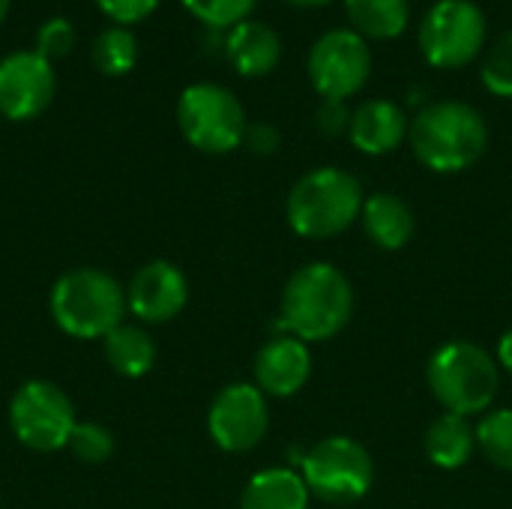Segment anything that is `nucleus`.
Segmentation results:
<instances>
[{
	"label": "nucleus",
	"mask_w": 512,
	"mask_h": 509,
	"mask_svg": "<svg viewBox=\"0 0 512 509\" xmlns=\"http://www.w3.org/2000/svg\"><path fill=\"white\" fill-rule=\"evenodd\" d=\"M354 315L351 279L330 261H312L291 273L282 306L279 327L288 336L309 342H327L339 336Z\"/></svg>",
	"instance_id": "nucleus-1"
},
{
	"label": "nucleus",
	"mask_w": 512,
	"mask_h": 509,
	"mask_svg": "<svg viewBox=\"0 0 512 509\" xmlns=\"http://www.w3.org/2000/svg\"><path fill=\"white\" fill-rule=\"evenodd\" d=\"M408 144L426 168L438 174H459L483 159L489 147V126L483 114L465 102H429L411 120Z\"/></svg>",
	"instance_id": "nucleus-2"
},
{
	"label": "nucleus",
	"mask_w": 512,
	"mask_h": 509,
	"mask_svg": "<svg viewBox=\"0 0 512 509\" xmlns=\"http://www.w3.org/2000/svg\"><path fill=\"white\" fill-rule=\"evenodd\" d=\"M363 186L345 168H312L303 174L285 201V216L294 234L309 240H330L348 231L363 213Z\"/></svg>",
	"instance_id": "nucleus-3"
},
{
	"label": "nucleus",
	"mask_w": 512,
	"mask_h": 509,
	"mask_svg": "<svg viewBox=\"0 0 512 509\" xmlns=\"http://www.w3.org/2000/svg\"><path fill=\"white\" fill-rule=\"evenodd\" d=\"M426 381L444 411L459 417H477L486 414L498 396L501 366L483 345L456 339L441 345L429 357Z\"/></svg>",
	"instance_id": "nucleus-4"
},
{
	"label": "nucleus",
	"mask_w": 512,
	"mask_h": 509,
	"mask_svg": "<svg viewBox=\"0 0 512 509\" xmlns=\"http://www.w3.org/2000/svg\"><path fill=\"white\" fill-rule=\"evenodd\" d=\"M126 312V291L114 276L96 267L63 273L51 288V315L72 339H105L120 327Z\"/></svg>",
	"instance_id": "nucleus-5"
},
{
	"label": "nucleus",
	"mask_w": 512,
	"mask_h": 509,
	"mask_svg": "<svg viewBox=\"0 0 512 509\" xmlns=\"http://www.w3.org/2000/svg\"><path fill=\"white\" fill-rule=\"evenodd\" d=\"M300 474L312 498L330 507H351L369 495L375 465L360 441L348 435H330L303 456Z\"/></svg>",
	"instance_id": "nucleus-6"
},
{
	"label": "nucleus",
	"mask_w": 512,
	"mask_h": 509,
	"mask_svg": "<svg viewBox=\"0 0 512 509\" xmlns=\"http://www.w3.org/2000/svg\"><path fill=\"white\" fill-rule=\"evenodd\" d=\"M177 126L183 138L201 153H231L243 144L246 111L243 102L222 84H189L177 99Z\"/></svg>",
	"instance_id": "nucleus-7"
},
{
	"label": "nucleus",
	"mask_w": 512,
	"mask_h": 509,
	"mask_svg": "<svg viewBox=\"0 0 512 509\" xmlns=\"http://www.w3.org/2000/svg\"><path fill=\"white\" fill-rule=\"evenodd\" d=\"M420 51L438 69H462L486 48V15L471 0H438L420 21Z\"/></svg>",
	"instance_id": "nucleus-8"
},
{
	"label": "nucleus",
	"mask_w": 512,
	"mask_h": 509,
	"mask_svg": "<svg viewBox=\"0 0 512 509\" xmlns=\"http://www.w3.org/2000/svg\"><path fill=\"white\" fill-rule=\"evenodd\" d=\"M75 408L69 396L51 381H27L9 402L12 435L36 453H54L69 444L75 429Z\"/></svg>",
	"instance_id": "nucleus-9"
},
{
	"label": "nucleus",
	"mask_w": 512,
	"mask_h": 509,
	"mask_svg": "<svg viewBox=\"0 0 512 509\" xmlns=\"http://www.w3.org/2000/svg\"><path fill=\"white\" fill-rule=\"evenodd\" d=\"M306 72L318 96L345 102L348 96L360 93L372 75L369 42L351 27L327 30L312 42L306 57Z\"/></svg>",
	"instance_id": "nucleus-10"
},
{
	"label": "nucleus",
	"mask_w": 512,
	"mask_h": 509,
	"mask_svg": "<svg viewBox=\"0 0 512 509\" xmlns=\"http://www.w3.org/2000/svg\"><path fill=\"white\" fill-rule=\"evenodd\" d=\"M207 429L225 453L255 450L270 429L267 396L255 384H228L216 393L207 411Z\"/></svg>",
	"instance_id": "nucleus-11"
},
{
	"label": "nucleus",
	"mask_w": 512,
	"mask_h": 509,
	"mask_svg": "<svg viewBox=\"0 0 512 509\" xmlns=\"http://www.w3.org/2000/svg\"><path fill=\"white\" fill-rule=\"evenodd\" d=\"M57 90V75L48 57L33 51H12L0 60V111L9 120H30L42 114Z\"/></svg>",
	"instance_id": "nucleus-12"
},
{
	"label": "nucleus",
	"mask_w": 512,
	"mask_h": 509,
	"mask_svg": "<svg viewBox=\"0 0 512 509\" xmlns=\"http://www.w3.org/2000/svg\"><path fill=\"white\" fill-rule=\"evenodd\" d=\"M189 303V282L180 267L171 261H150L144 264L129 288H126V309L147 324H162L177 318Z\"/></svg>",
	"instance_id": "nucleus-13"
},
{
	"label": "nucleus",
	"mask_w": 512,
	"mask_h": 509,
	"mask_svg": "<svg viewBox=\"0 0 512 509\" xmlns=\"http://www.w3.org/2000/svg\"><path fill=\"white\" fill-rule=\"evenodd\" d=\"M312 375V354L309 345L297 336H276L270 339L255 357V387L264 396L288 399L306 387Z\"/></svg>",
	"instance_id": "nucleus-14"
},
{
	"label": "nucleus",
	"mask_w": 512,
	"mask_h": 509,
	"mask_svg": "<svg viewBox=\"0 0 512 509\" xmlns=\"http://www.w3.org/2000/svg\"><path fill=\"white\" fill-rule=\"evenodd\" d=\"M411 120L402 105L390 99H369L351 111L348 138L360 153L384 156L393 153L402 141H408Z\"/></svg>",
	"instance_id": "nucleus-15"
},
{
	"label": "nucleus",
	"mask_w": 512,
	"mask_h": 509,
	"mask_svg": "<svg viewBox=\"0 0 512 509\" xmlns=\"http://www.w3.org/2000/svg\"><path fill=\"white\" fill-rule=\"evenodd\" d=\"M225 54L240 75L261 78L276 69L282 57V39L270 24L246 18L234 24L231 33L225 36Z\"/></svg>",
	"instance_id": "nucleus-16"
},
{
	"label": "nucleus",
	"mask_w": 512,
	"mask_h": 509,
	"mask_svg": "<svg viewBox=\"0 0 512 509\" xmlns=\"http://www.w3.org/2000/svg\"><path fill=\"white\" fill-rule=\"evenodd\" d=\"M363 231L366 237L384 249V252H399L411 243V237L417 234V216L411 210V204L393 192H375L363 201V213H360Z\"/></svg>",
	"instance_id": "nucleus-17"
},
{
	"label": "nucleus",
	"mask_w": 512,
	"mask_h": 509,
	"mask_svg": "<svg viewBox=\"0 0 512 509\" xmlns=\"http://www.w3.org/2000/svg\"><path fill=\"white\" fill-rule=\"evenodd\" d=\"M309 501L312 495L300 471L267 468L246 483L240 509H309Z\"/></svg>",
	"instance_id": "nucleus-18"
},
{
	"label": "nucleus",
	"mask_w": 512,
	"mask_h": 509,
	"mask_svg": "<svg viewBox=\"0 0 512 509\" xmlns=\"http://www.w3.org/2000/svg\"><path fill=\"white\" fill-rule=\"evenodd\" d=\"M477 450V429L468 417L444 411L426 429V456L441 471H456L471 462Z\"/></svg>",
	"instance_id": "nucleus-19"
},
{
	"label": "nucleus",
	"mask_w": 512,
	"mask_h": 509,
	"mask_svg": "<svg viewBox=\"0 0 512 509\" xmlns=\"http://www.w3.org/2000/svg\"><path fill=\"white\" fill-rule=\"evenodd\" d=\"M345 12L363 39H396L411 21L408 0H345Z\"/></svg>",
	"instance_id": "nucleus-20"
},
{
	"label": "nucleus",
	"mask_w": 512,
	"mask_h": 509,
	"mask_svg": "<svg viewBox=\"0 0 512 509\" xmlns=\"http://www.w3.org/2000/svg\"><path fill=\"white\" fill-rule=\"evenodd\" d=\"M105 360L111 369L123 378H141L156 363V345L153 339L132 324H120L105 336Z\"/></svg>",
	"instance_id": "nucleus-21"
},
{
	"label": "nucleus",
	"mask_w": 512,
	"mask_h": 509,
	"mask_svg": "<svg viewBox=\"0 0 512 509\" xmlns=\"http://www.w3.org/2000/svg\"><path fill=\"white\" fill-rule=\"evenodd\" d=\"M93 66L105 75H126L135 60H138V42L132 36V30H126L123 24L105 27L90 48Z\"/></svg>",
	"instance_id": "nucleus-22"
},
{
	"label": "nucleus",
	"mask_w": 512,
	"mask_h": 509,
	"mask_svg": "<svg viewBox=\"0 0 512 509\" xmlns=\"http://www.w3.org/2000/svg\"><path fill=\"white\" fill-rule=\"evenodd\" d=\"M477 450L501 471L512 474V411L498 408L489 411L477 423Z\"/></svg>",
	"instance_id": "nucleus-23"
},
{
	"label": "nucleus",
	"mask_w": 512,
	"mask_h": 509,
	"mask_svg": "<svg viewBox=\"0 0 512 509\" xmlns=\"http://www.w3.org/2000/svg\"><path fill=\"white\" fill-rule=\"evenodd\" d=\"M480 78L486 84L489 93L495 96H512V30H507L504 36H498L489 51L483 54V63H480Z\"/></svg>",
	"instance_id": "nucleus-24"
},
{
	"label": "nucleus",
	"mask_w": 512,
	"mask_h": 509,
	"mask_svg": "<svg viewBox=\"0 0 512 509\" xmlns=\"http://www.w3.org/2000/svg\"><path fill=\"white\" fill-rule=\"evenodd\" d=\"M66 447L72 450V456L78 462H84V465H102L114 453V438L99 423H75Z\"/></svg>",
	"instance_id": "nucleus-25"
},
{
	"label": "nucleus",
	"mask_w": 512,
	"mask_h": 509,
	"mask_svg": "<svg viewBox=\"0 0 512 509\" xmlns=\"http://www.w3.org/2000/svg\"><path fill=\"white\" fill-rule=\"evenodd\" d=\"M258 0H183V6L210 27H234L246 21Z\"/></svg>",
	"instance_id": "nucleus-26"
},
{
	"label": "nucleus",
	"mask_w": 512,
	"mask_h": 509,
	"mask_svg": "<svg viewBox=\"0 0 512 509\" xmlns=\"http://www.w3.org/2000/svg\"><path fill=\"white\" fill-rule=\"evenodd\" d=\"M75 45V27L66 18H48L36 30V51L42 57H63Z\"/></svg>",
	"instance_id": "nucleus-27"
},
{
	"label": "nucleus",
	"mask_w": 512,
	"mask_h": 509,
	"mask_svg": "<svg viewBox=\"0 0 512 509\" xmlns=\"http://www.w3.org/2000/svg\"><path fill=\"white\" fill-rule=\"evenodd\" d=\"M315 126H318L324 135H330V138L345 135L348 126H351V111H348V105H345L342 99H324V102L318 105V111H315Z\"/></svg>",
	"instance_id": "nucleus-28"
},
{
	"label": "nucleus",
	"mask_w": 512,
	"mask_h": 509,
	"mask_svg": "<svg viewBox=\"0 0 512 509\" xmlns=\"http://www.w3.org/2000/svg\"><path fill=\"white\" fill-rule=\"evenodd\" d=\"M102 6L105 15H111L117 24H129V21H141L147 18L159 0H96Z\"/></svg>",
	"instance_id": "nucleus-29"
},
{
	"label": "nucleus",
	"mask_w": 512,
	"mask_h": 509,
	"mask_svg": "<svg viewBox=\"0 0 512 509\" xmlns=\"http://www.w3.org/2000/svg\"><path fill=\"white\" fill-rule=\"evenodd\" d=\"M243 144L252 153H258V156L276 153V147H279V129L270 126V123H249L246 126V135H243Z\"/></svg>",
	"instance_id": "nucleus-30"
},
{
	"label": "nucleus",
	"mask_w": 512,
	"mask_h": 509,
	"mask_svg": "<svg viewBox=\"0 0 512 509\" xmlns=\"http://www.w3.org/2000/svg\"><path fill=\"white\" fill-rule=\"evenodd\" d=\"M498 366H504L512 375V330H507L498 342Z\"/></svg>",
	"instance_id": "nucleus-31"
},
{
	"label": "nucleus",
	"mask_w": 512,
	"mask_h": 509,
	"mask_svg": "<svg viewBox=\"0 0 512 509\" xmlns=\"http://www.w3.org/2000/svg\"><path fill=\"white\" fill-rule=\"evenodd\" d=\"M285 3H294V6H321V3H330V0H285Z\"/></svg>",
	"instance_id": "nucleus-32"
},
{
	"label": "nucleus",
	"mask_w": 512,
	"mask_h": 509,
	"mask_svg": "<svg viewBox=\"0 0 512 509\" xmlns=\"http://www.w3.org/2000/svg\"><path fill=\"white\" fill-rule=\"evenodd\" d=\"M6 9H9V0H0V21L6 18Z\"/></svg>",
	"instance_id": "nucleus-33"
}]
</instances>
